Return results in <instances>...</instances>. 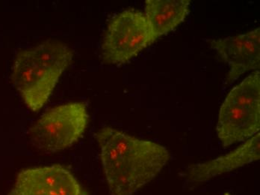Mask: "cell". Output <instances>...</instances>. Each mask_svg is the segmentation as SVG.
Masks as SVG:
<instances>
[{"mask_svg":"<svg viewBox=\"0 0 260 195\" xmlns=\"http://www.w3.org/2000/svg\"><path fill=\"white\" fill-rule=\"evenodd\" d=\"M156 40L144 13L123 11L108 25L101 47L103 60L107 64H123Z\"/></svg>","mask_w":260,"mask_h":195,"instance_id":"obj_5","label":"cell"},{"mask_svg":"<svg viewBox=\"0 0 260 195\" xmlns=\"http://www.w3.org/2000/svg\"><path fill=\"white\" fill-rule=\"evenodd\" d=\"M189 0H147L145 15L153 35L165 36L181 24L189 13Z\"/></svg>","mask_w":260,"mask_h":195,"instance_id":"obj_9","label":"cell"},{"mask_svg":"<svg viewBox=\"0 0 260 195\" xmlns=\"http://www.w3.org/2000/svg\"><path fill=\"white\" fill-rule=\"evenodd\" d=\"M260 29L245 34L209 42L222 62L229 66L226 83L231 85L248 71H259Z\"/></svg>","mask_w":260,"mask_h":195,"instance_id":"obj_7","label":"cell"},{"mask_svg":"<svg viewBox=\"0 0 260 195\" xmlns=\"http://www.w3.org/2000/svg\"><path fill=\"white\" fill-rule=\"evenodd\" d=\"M72 58L71 49L56 41L41 43L17 54L12 80L30 110L37 112L44 107Z\"/></svg>","mask_w":260,"mask_h":195,"instance_id":"obj_2","label":"cell"},{"mask_svg":"<svg viewBox=\"0 0 260 195\" xmlns=\"http://www.w3.org/2000/svg\"><path fill=\"white\" fill-rule=\"evenodd\" d=\"M223 195H231V194H223Z\"/></svg>","mask_w":260,"mask_h":195,"instance_id":"obj_10","label":"cell"},{"mask_svg":"<svg viewBox=\"0 0 260 195\" xmlns=\"http://www.w3.org/2000/svg\"><path fill=\"white\" fill-rule=\"evenodd\" d=\"M88 123V114L83 103L57 106L45 113L30 128V142L41 151L56 153L78 141Z\"/></svg>","mask_w":260,"mask_h":195,"instance_id":"obj_4","label":"cell"},{"mask_svg":"<svg viewBox=\"0 0 260 195\" xmlns=\"http://www.w3.org/2000/svg\"><path fill=\"white\" fill-rule=\"evenodd\" d=\"M259 132L247 140L240 147L225 155L207 162L193 164L188 168L187 176L191 182L209 181L259 160Z\"/></svg>","mask_w":260,"mask_h":195,"instance_id":"obj_8","label":"cell"},{"mask_svg":"<svg viewBox=\"0 0 260 195\" xmlns=\"http://www.w3.org/2000/svg\"><path fill=\"white\" fill-rule=\"evenodd\" d=\"M111 195H134L154 180L169 161L166 147L111 127L96 134Z\"/></svg>","mask_w":260,"mask_h":195,"instance_id":"obj_1","label":"cell"},{"mask_svg":"<svg viewBox=\"0 0 260 195\" xmlns=\"http://www.w3.org/2000/svg\"><path fill=\"white\" fill-rule=\"evenodd\" d=\"M260 74L255 71L230 92L222 104L216 131L224 148L259 132Z\"/></svg>","mask_w":260,"mask_h":195,"instance_id":"obj_3","label":"cell"},{"mask_svg":"<svg viewBox=\"0 0 260 195\" xmlns=\"http://www.w3.org/2000/svg\"><path fill=\"white\" fill-rule=\"evenodd\" d=\"M8 195H88L72 173L59 164L19 173Z\"/></svg>","mask_w":260,"mask_h":195,"instance_id":"obj_6","label":"cell"}]
</instances>
